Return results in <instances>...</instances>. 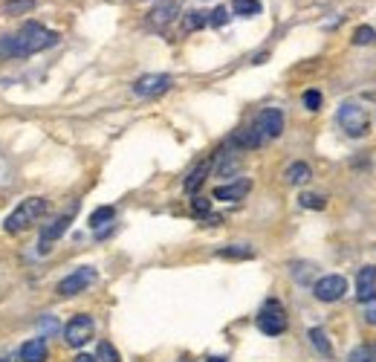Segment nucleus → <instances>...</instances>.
I'll use <instances>...</instances> for the list:
<instances>
[{
    "instance_id": "nucleus-1",
    "label": "nucleus",
    "mask_w": 376,
    "mask_h": 362,
    "mask_svg": "<svg viewBox=\"0 0 376 362\" xmlns=\"http://www.w3.org/2000/svg\"><path fill=\"white\" fill-rule=\"evenodd\" d=\"M58 44V35L41 23H23L18 32L0 38V58H26L32 52Z\"/></svg>"
},
{
    "instance_id": "nucleus-2",
    "label": "nucleus",
    "mask_w": 376,
    "mask_h": 362,
    "mask_svg": "<svg viewBox=\"0 0 376 362\" xmlns=\"http://www.w3.org/2000/svg\"><path fill=\"white\" fill-rule=\"evenodd\" d=\"M44 212H47V200H44V198H26V200H21V203L9 212V217L3 220V229H6L9 235H18V232H23V229H30Z\"/></svg>"
},
{
    "instance_id": "nucleus-3",
    "label": "nucleus",
    "mask_w": 376,
    "mask_h": 362,
    "mask_svg": "<svg viewBox=\"0 0 376 362\" xmlns=\"http://www.w3.org/2000/svg\"><path fill=\"white\" fill-rule=\"evenodd\" d=\"M336 119H339V125H342V131H344L347 136H353V139L365 136L368 128H371V122H368V110L362 107V105H356V102H344V105L339 107Z\"/></svg>"
},
{
    "instance_id": "nucleus-4",
    "label": "nucleus",
    "mask_w": 376,
    "mask_h": 362,
    "mask_svg": "<svg viewBox=\"0 0 376 362\" xmlns=\"http://www.w3.org/2000/svg\"><path fill=\"white\" fill-rule=\"evenodd\" d=\"M258 328H261V333H267V337H281V333L287 330L284 304L275 301V299H269L267 304H263L261 313H258Z\"/></svg>"
},
{
    "instance_id": "nucleus-5",
    "label": "nucleus",
    "mask_w": 376,
    "mask_h": 362,
    "mask_svg": "<svg viewBox=\"0 0 376 362\" xmlns=\"http://www.w3.org/2000/svg\"><path fill=\"white\" fill-rule=\"evenodd\" d=\"M93 330H96L93 316L78 313V316H73V319L67 322V328H64V339H67V345L81 348V345H87V342L93 339Z\"/></svg>"
},
{
    "instance_id": "nucleus-6",
    "label": "nucleus",
    "mask_w": 376,
    "mask_h": 362,
    "mask_svg": "<svg viewBox=\"0 0 376 362\" xmlns=\"http://www.w3.org/2000/svg\"><path fill=\"white\" fill-rule=\"evenodd\" d=\"M171 85H174L171 76H165V73H148V76H139V78L133 81V93L142 96V99H154V96L168 93Z\"/></svg>"
},
{
    "instance_id": "nucleus-7",
    "label": "nucleus",
    "mask_w": 376,
    "mask_h": 362,
    "mask_svg": "<svg viewBox=\"0 0 376 362\" xmlns=\"http://www.w3.org/2000/svg\"><path fill=\"white\" fill-rule=\"evenodd\" d=\"M252 125H255V131L261 134L263 142H267V139H278L284 134V114L278 107H263Z\"/></svg>"
},
{
    "instance_id": "nucleus-8",
    "label": "nucleus",
    "mask_w": 376,
    "mask_h": 362,
    "mask_svg": "<svg viewBox=\"0 0 376 362\" xmlns=\"http://www.w3.org/2000/svg\"><path fill=\"white\" fill-rule=\"evenodd\" d=\"M99 278V273H96L93 267H78L73 270L67 278H61L58 281V296H76V293H85V290Z\"/></svg>"
},
{
    "instance_id": "nucleus-9",
    "label": "nucleus",
    "mask_w": 376,
    "mask_h": 362,
    "mask_svg": "<svg viewBox=\"0 0 376 362\" xmlns=\"http://www.w3.org/2000/svg\"><path fill=\"white\" fill-rule=\"evenodd\" d=\"M347 293V278L344 275H324L318 278V281L313 284V296L318 301H339L342 296Z\"/></svg>"
},
{
    "instance_id": "nucleus-10",
    "label": "nucleus",
    "mask_w": 376,
    "mask_h": 362,
    "mask_svg": "<svg viewBox=\"0 0 376 362\" xmlns=\"http://www.w3.org/2000/svg\"><path fill=\"white\" fill-rule=\"evenodd\" d=\"M69 224H73V212H67V215H61V217H55L52 224H47L44 229H41V238H38V253L41 255H47L49 249H52V244L61 238V235L69 229Z\"/></svg>"
},
{
    "instance_id": "nucleus-11",
    "label": "nucleus",
    "mask_w": 376,
    "mask_h": 362,
    "mask_svg": "<svg viewBox=\"0 0 376 362\" xmlns=\"http://www.w3.org/2000/svg\"><path fill=\"white\" fill-rule=\"evenodd\" d=\"M356 299L368 304L376 299V267H362L356 275Z\"/></svg>"
},
{
    "instance_id": "nucleus-12",
    "label": "nucleus",
    "mask_w": 376,
    "mask_h": 362,
    "mask_svg": "<svg viewBox=\"0 0 376 362\" xmlns=\"http://www.w3.org/2000/svg\"><path fill=\"white\" fill-rule=\"evenodd\" d=\"M249 191H252V180H234V183H226V186L214 189V200L234 203V200H243Z\"/></svg>"
},
{
    "instance_id": "nucleus-13",
    "label": "nucleus",
    "mask_w": 376,
    "mask_h": 362,
    "mask_svg": "<svg viewBox=\"0 0 376 362\" xmlns=\"http://www.w3.org/2000/svg\"><path fill=\"white\" fill-rule=\"evenodd\" d=\"M49 351H47V342L44 337H35V339H26L21 345V362H47Z\"/></svg>"
},
{
    "instance_id": "nucleus-14",
    "label": "nucleus",
    "mask_w": 376,
    "mask_h": 362,
    "mask_svg": "<svg viewBox=\"0 0 376 362\" xmlns=\"http://www.w3.org/2000/svg\"><path fill=\"white\" fill-rule=\"evenodd\" d=\"M174 18H177V3H159L154 12H151V23H154L157 30L168 26Z\"/></svg>"
},
{
    "instance_id": "nucleus-15",
    "label": "nucleus",
    "mask_w": 376,
    "mask_h": 362,
    "mask_svg": "<svg viewBox=\"0 0 376 362\" xmlns=\"http://www.w3.org/2000/svg\"><path fill=\"white\" fill-rule=\"evenodd\" d=\"M208 171H212V162H208V160H206V162H200V165H197V169H194V171H191V174L186 177V183H183V189H186L188 194H194V191H197V189L203 186V180L208 177Z\"/></svg>"
},
{
    "instance_id": "nucleus-16",
    "label": "nucleus",
    "mask_w": 376,
    "mask_h": 362,
    "mask_svg": "<svg viewBox=\"0 0 376 362\" xmlns=\"http://www.w3.org/2000/svg\"><path fill=\"white\" fill-rule=\"evenodd\" d=\"M310 177H313V171L307 162H292L287 169V183H292V186H304Z\"/></svg>"
},
{
    "instance_id": "nucleus-17",
    "label": "nucleus",
    "mask_w": 376,
    "mask_h": 362,
    "mask_svg": "<svg viewBox=\"0 0 376 362\" xmlns=\"http://www.w3.org/2000/svg\"><path fill=\"white\" fill-rule=\"evenodd\" d=\"M113 217H116V209H113V206H99V209H96V212L90 215V226H93L96 232H102V226L113 224Z\"/></svg>"
},
{
    "instance_id": "nucleus-18",
    "label": "nucleus",
    "mask_w": 376,
    "mask_h": 362,
    "mask_svg": "<svg viewBox=\"0 0 376 362\" xmlns=\"http://www.w3.org/2000/svg\"><path fill=\"white\" fill-rule=\"evenodd\" d=\"M307 337H310V345H313V348H316V351L322 354V356H333V345H330L327 333H324L322 328H313V330L307 333Z\"/></svg>"
},
{
    "instance_id": "nucleus-19",
    "label": "nucleus",
    "mask_w": 376,
    "mask_h": 362,
    "mask_svg": "<svg viewBox=\"0 0 376 362\" xmlns=\"http://www.w3.org/2000/svg\"><path fill=\"white\" fill-rule=\"evenodd\" d=\"M217 255H220V258H234V261H241V258H252L255 249H252V246H243V244H232V246L217 249Z\"/></svg>"
},
{
    "instance_id": "nucleus-20",
    "label": "nucleus",
    "mask_w": 376,
    "mask_h": 362,
    "mask_svg": "<svg viewBox=\"0 0 376 362\" xmlns=\"http://www.w3.org/2000/svg\"><path fill=\"white\" fill-rule=\"evenodd\" d=\"M347 362H376V345H359L351 351Z\"/></svg>"
},
{
    "instance_id": "nucleus-21",
    "label": "nucleus",
    "mask_w": 376,
    "mask_h": 362,
    "mask_svg": "<svg viewBox=\"0 0 376 362\" xmlns=\"http://www.w3.org/2000/svg\"><path fill=\"white\" fill-rule=\"evenodd\" d=\"M208 18H206V12H186V18H183V30L186 32H194V30H200V26H206Z\"/></svg>"
},
{
    "instance_id": "nucleus-22",
    "label": "nucleus",
    "mask_w": 376,
    "mask_h": 362,
    "mask_svg": "<svg viewBox=\"0 0 376 362\" xmlns=\"http://www.w3.org/2000/svg\"><path fill=\"white\" fill-rule=\"evenodd\" d=\"M234 12L241 18H252L261 12V0H234Z\"/></svg>"
},
{
    "instance_id": "nucleus-23",
    "label": "nucleus",
    "mask_w": 376,
    "mask_h": 362,
    "mask_svg": "<svg viewBox=\"0 0 376 362\" xmlns=\"http://www.w3.org/2000/svg\"><path fill=\"white\" fill-rule=\"evenodd\" d=\"M96 362H122L119 351L110 342H99V351H96Z\"/></svg>"
},
{
    "instance_id": "nucleus-24",
    "label": "nucleus",
    "mask_w": 376,
    "mask_h": 362,
    "mask_svg": "<svg viewBox=\"0 0 376 362\" xmlns=\"http://www.w3.org/2000/svg\"><path fill=\"white\" fill-rule=\"evenodd\" d=\"M373 41H376V32L371 30V26H359V30L353 32V44H373Z\"/></svg>"
},
{
    "instance_id": "nucleus-25",
    "label": "nucleus",
    "mask_w": 376,
    "mask_h": 362,
    "mask_svg": "<svg viewBox=\"0 0 376 362\" xmlns=\"http://www.w3.org/2000/svg\"><path fill=\"white\" fill-rule=\"evenodd\" d=\"M35 0H12V3H6V15H21V12L32 9Z\"/></svg>"
},
{
    "instance_id": "nucleus-26",
    "label": "nucleus",
    "mask_w": 376,
    "mask_h": 362,
    "mask_svg": "<svg viewBox=\"0 0 376 362\" xmlns=\"http://www.w3.org/2000/svg\"><path fill=\"white\" fill-rule=\"evenodd\" d=\"M301 206L304 209H324V198H322V194H301Z\"/></svg>"
},
{
    "instance_id": "nucleus-27",
    "label": "nucleus",
    "mask_w": 376,
    "mask_h": 362,
    "mask_svg": "<svg viewBox=\"0 0 376 362\" xmlns=\"http://www.w3.org/2000/svg\"><path fill=\"white\" fill-rule=\"evenodd\" d=\"M304 107H307V110H318V107H322V93H318V90H307V93H304Z\"/></svg>"
},
{
    "instance_id": "nucleus-28",
    "label": "nucleus",
    "mask_w": 376,
    "mask_h": 362,
    "mask_svg": "<svg viewBox=\"0 0 376 362\" xmlns=\"http://www.w3.org/2000/svg\"><path fill=\"white\" fill-rule=\"evenodd\" d=\"M226 21H229V12H226V6H217V9L212 12V18H208V23H212V26H223Z\"/></svg>"
},
{
    "instance_id": "nucleus-29",
    "label": "nucleus",
    "mask_w": 376,
    "mask_h": 362,
    "mask_svg": "<svg viewBox=\"0 0 376 362\" xmlns=\"http://www.w3.org/2000/svg\"><path fill=\"white\" fill-rule=\"evenodd\" d=\"M191 209H194V215H208V212H212V200H206V198H194Z\"/></svg>"
},
{
    "instance_id": "nucleus-30",
    "label": "nucleus",
    "mask_w": 376,
    "mask_h": 362,
    "mask_svg": "<svg viewBox=\"0 0 376 362\" xmlns=\"http://www.w3.org/2000/svg\"><path fill=\"white\" fill-rule=\"evenodd\" d=\"M365 322H368V325H373V328H376V299H373V301H368V304H365Z\"/></svg>"
},
{
    "instance_id": "nucleus-31",
    "label": "nucleus",
    "mask_w": 376,
    "mask_h": 362,
    "mask_svg": "<svg viewBox=\"0 0 376 362\" xmlns=\"http://www.w3.org/2000/svg\"><path fill=\"white\" fill-rule=\"evenodd\" d=\"M41 328H44V330H58V319H52V316H44V319H41Z\"/></svg>"
},
{
    "instance_id": "nucleus-32",
    "label": "nucleus",
    "mask_w": 376,
    "mask_h": 362,
    "mask_svg": "<svg viewBox=\"0 0 376 362\" xmlns=\"http://www.w3.org/2000/svg\"><path fill=\"white\" fill-rule=\"evenodd\" d=\"M73 362H96V356H90V354H78Z\"/></svg>"
},
{
    "instance_id": "nucleus-33",
    "label": "nucleus",
    "mask_w": 376,
    "mask_h": 362,
    "mask_svg": "<svg viewBox=\"0 0 376 362\" xmlns=\"http://www.w3.org/2000/svg\"><path fill=\"white\" fill-rule=\"evenodd\" d=\"M208 362H226V359H223V356H212V359H208Z\"/></svg>"
},
{
    "instance_id": "nucleus-34",
    "label": "nucleus",
    "mask_w": 376,
    "mask_h": 362,
    "mask_svg": "<svg viewBox=\"0 0 376 362\" xmlns=\"http://www.w3.org/2000/svg\"><path fill=\"white\" fill-rule=\"evenodd\" d=\"M0 362H15V359H12V356H3V359H0Z\"/></svg>"
}]
</instances>
